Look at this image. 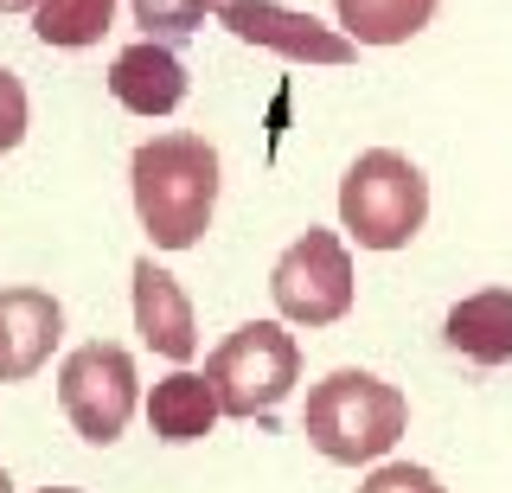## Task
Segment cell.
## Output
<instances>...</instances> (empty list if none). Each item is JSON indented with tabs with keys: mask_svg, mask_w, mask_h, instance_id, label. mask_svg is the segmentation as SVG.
<instances>
[{
	"mask_svg": "<svg viewBox=\"0 0 512 493\" xmlns=\"http://www.w3.org/2000/svg\"><path fill=\"white\" fill-rule=\"evenodd\" d=\"M128 7H135V26L148 39H173V33L205 26V13H218L224 0H128Z\"/></svg>",
	"mask_w": 512,
	"mask_h": 493,
	"instance_id": "obj_15",
	"label": "cell"
},
{
	"mask_svg": "<svg viewBox=\"0 0 512 493\" xmlns=\"http://www.w3.org/2000/svg\"><path fill=\"white\" fill-rule=\"evenodd\" d=\"M442 340L474 365H506L512 359V289H480L455 301L442 321Z\"/></svg>",
	"mask_w": 512,
	"mask_h": 493,
	"instance_id": "obj_11",
	"label": "cell"
},
{
	"mask_svg": "<svg viewBox=\"0 0 512 493\" xmlns=\"http://www.w3.org/2000/svg\"><path fill=\"white\" fill-rule=\"evenodd\" d=\"M135 333L160 359H192L199 353V327H192V301L180 276H167L154 257L135 263Z\"/></svg>",
	"mask_w": 512,
	"mask_h": 493,
	"instance_id": "obj_10",
	"label": "cell"
},
{
	"mask_svg": "<svg viewBox=\"0 0 512 493\" xmlns=\"http://www.w3.org/2000/svg\"><path fill=\"white\" fill-rule=\"evenodd\" d=\"M20 141H26V90H20V77L0 65V154H13Z\"/></svg>",
	"mask_w": 512,
	"mask_h": 493,
	"instance_id": "obj_17",
	"label": "cell"
},
{
	"mask_svg": "<svg viewBox=\"0 0 512 493\" xmlns=\"http://www.w3.org/2000/svg\"><path fill=\"white\" fill-rule=\"evenodd\" d=\"M218 26H224V33H237L244 45H269V52L295 58V65H352V52H359L346 33L320 26L314 13L282 7V0H224Z\"/></svg>",
	"mask_w": 512,
	"mask_h": 493,
	"instance_id": "obj_7",
	"label": "cell"
},
{
	"mask_svg": "<svg viewBox=\"0 0 512 493\" xmlns=\"http://www.w3.org/2000/svg\"><path fill=\"white\" fill-rule=\"evenodd\" d=\"M109 20H116V0H39L32 7V33L45 45H58V52H84L109 33Z\"/></svg>",
	"mask_w": 512,
	"mask_h": 493,
	"instance_id": "obj_14",
	"label": "cell"
},
{
	"mask_svg": "<svg viewBox=\"0 0 512 493\" xmlns=\"http://www.w3.org/2000/svg\"><path fill=\"white\" fill-rule=\"evenodd\" d=\"M128 180H135V212L160 250H192L205 237L218 205V148L205 135L173 129L141 141Z\"/></svg>",
	"mask_w": 512,
	"mask_h": 493,
	"instance_id": "obj_1",
	"label": "cell"
},
{
	"mask_svg": "<svg viewBox=\"0 0 512 493\" xmlns=\"http://www.w3.org/2000/svg\"><path fill=\"white\" fill-rule=\"evenodd\" d=\"M64 340V308L45 289H0V385L32 378Z\"/></svg>",
	"mask_w": 512,
	"mask_h": 493,
	"instance_id": "obj_8",
	"label": "cell"
},
{
	"mask_svg": "<svg viewBox=\"0 0 512 493\" xmlns=\"http://www.w3.org/2000/svg\"><path fill=\"white\" fill-rule=\"evenodd\" d=\"M269 295H276L282 321L295 327H333L352 314V257L333 231H301L295 244L269 269Z\"/></svg>",
	"mask_w": 512,
	"mask_h": 493,
	"instance_id": "obj_5",
	"label": "cell"
},
{
	"mask_svg": "<svg viewBox=\"0 0 512 493\" xmlns=\"http://www.w3.org/2000/svg\"><path fill=\"white\" fill-rule=\"evenodd\" d=\"M0 493H13V474L7 468H0Z\"/></svg>",
	"mask_w": 512,
	"mask_h": 493,
	"instance_id": "obj_19",
	"label": "cell"
},
{
	"mask_svg": "<svg viewBox=\"0 0 512 493\" xmlns=\"http://www.w3.org/2000/svg\"><path fill=\"white\" fill-rule=\"evenodd\" d=\"M26 7H39V0H0V13H26Z\"/></svg>",
	"mask_w": 512,
	"mask_h": 493,
	"instance_id": "obj_18",
	"label": "cell"
},
{
	"mask_svg": "<svg viewBox=\"0 0 512 493\" xmlns=\"http://www.w3.org/2000/svg\"><path fill=\"white\" fill-rule=\"evenodd\" d=\"M429 218V180L397 148H372L340 180V225L359 250H404Z\"/></svg>",
	"mask_w": 512,
	"mask_h": 493,
	"instance_id": "obj_3",
	"label": "cell"
},
{
	"mask_svg": "<svg viewBox=\"0 0 512 493\" xmlns=\"http://www.w3.org/2000/svg\"><path fill=\"white\" fill-rule=\"evenodd\" d=\"M199 378L218 397V417H269L301 385V346L282 321H244Z\"/></svg>",
	"mask_w": 512,
	"mask_h": 493,
	"instance_id": "obj_4",
	"label": "cell"
},
{
	"mask_svg": "<svg viewBox=\"0 0 512 493\" xmlns=\"http://www.w3.org/2000/svg\"><path fill=\"white\" fill-rule=\"evenodd\" d=\"M359 493H442V481L429 468H416V461H384V468L365 474Z\"/></svg>",
	"mask_w": 512,
	"mask_h": 493,
	"instance_id": "obj_16",
	"label": "cell"
},
{
	"mask_svg": "<svg viewBox=\"0 0 512 493\" xmlns=\"http://www.w3.org/2000/svg\"><path fill=\"white\" fill-rule=\"evenodd\" d=\"M39 493H77V487H39Z\"/></svg>",
	"mask_w": 512,
	"mask_h": 493,
	"instance_id": "obj_20",
	"label": "cell"
},
{
	"mask_svg": "<svg viewBox=\"0 0 512 493\" xmlns=\"http://www.w3.org/2000/svg\"><path fill=\"white\" fill-rule=\"evenodd\" d=\"M58 404L77 436L109 449L128 429V417H135V359H128V346H116V340L77 346L58 365Z\"/></svg>",
	"mask_w": 512,
	"mask_h": 493,
	"instance_id": "obj_6",
	"label": "cell"
},
{
	"mask_svg": "<svg viewBox=\"0 0 512 493\" xmlns=\"http://www.w3.org/2000/svg\"><path fill=\"white\" fill-rule=\"evenodd\" d=\"M109 97H116L128 116H173L186 103V65L180 52H167L160 39H141L116 52L109 65Z\"/></svg>",
	"mask_w": 512,
	"mask_h": 493,
	"instance_id": "obj_9",
	"label": "cell"
},
{
	"mask_svg": "<svg viewBox=\"0 0 512 493\" xmlns=\"http://www.w3.org/2000/svg\"><path fill=\"white\" fill-rule=\"evenodd\" d=\"M301 429L327 461L340 468H359V461H384L397 449V436L410 429V404L397 385H384L378 372H359V365H340L308 391V410H301Z\"/></svg>",
	"mask_w": 512,
	"mask_h": 493,
	"instance_id": "obj_2",
	"label": "cell"
},
{
	"mask_svg": "<svg viewBox=\"0 0 512 493\" xmlns=\"http://www.w3.org/2000/svg\"><path fill=\"white\" fill-rule=\"evenodd\" d=\"M148 423L160 442H199L218 423V397L199 372H167L148 397Z\"/></svg>",
	"mask_w": 512,
	"mask_h": 493,
	"instance_id": "obj_12",
	"label": "cell"
},
{
	"mask_svg": "<svg viewBox=\"0 0 512 493\" xmlns=\"http://www.w3.org/2000/svg\"><path fill=\"white\" fill-rule=\"evenodd\" d=\"M442 0H333L340 13V33L352 45H404L436 20Z\"/></svg>",
	"mask_w": 512,
	"mask_h": 493,
	"instance_id": "obj_13",
	"label": "cell"
}]
</instances>
